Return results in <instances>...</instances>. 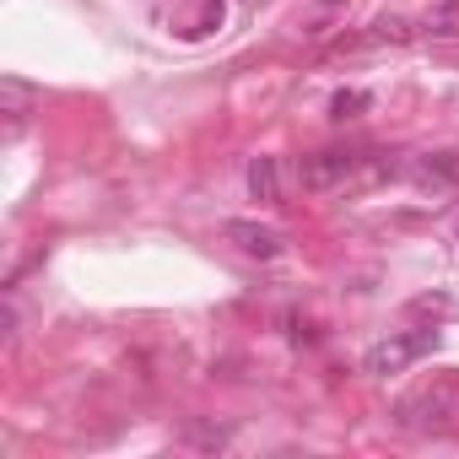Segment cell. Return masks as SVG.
Masks as SVG:
<instances>
[{
    "label": "cell",
    "mask_w": 459,
    "mask_h": 459,
    "mask_svg": "<svg viewBox=\"0 0 459 459\" xmlns=\"http://www.w3.org/2000/svg\"><path fill=\"white\" fill-rule=\"evenodd\" d=\"M437 346V330H400V335H384V341H373L368 346V357H362V368L373 373V378H389V373H405L416 357H427Z\"/></svg>",
    "instance_id": "cell-2"
},
{
    "label": "cell",
    "mask_w": 459,
    "mask_h": 459,
    "mask_svg": "<svg viewBox=\"0 0 459 459\" xmlns=\"http://www.w3.org/2000/svg\"><path fill=\"white\" fill-rule=\"evenodd\" d=\"M427 39H459V0H448V6H432L427 22H421Z\"/></svg>",
    "instance_id": "cell-7"
},
{
    "label": "cell",
    "mask_w": 459,
    "mask_h": 459,
    "mask_svg": "<svg viewBox=\"0 0 459 459\" xmlns=\"http://www.w3.org/2000/svg\"><path fill=\"white\" fill-rule=\"evenodd\" d=\"M411 33H416V28H411L405 17H378V22H373V39H378V44H384V39H389V44H405Z\"/></svg>",
    "instance_id": "cell-9"
},
{
    "label": "cell",
    "mask_w": 459,
    "mask_h": 459,
    "mask_svg": "<svg viewBox=\"0 0 459 459\" xmlns=\"http://www.w3.org/2000/svg\"><path fill=\"white\" fill-rule=\"evenodd\" d=\"M416 178H421L427 189H459V152H432V157H421Z\"/></svg>",
    "instance_id": "cell-4"
},
{
    "label": "cell",
    "mask_w": 459,
    "mask_h": 459,
    "mask_svg": "<svg viewBox=\"0 0 459 459\" xmlns=\"http://www.w3.org/2000/svg\"><path fill=\"white\" fill-rule=\"evenodd\" d=\"M221 233H227V244H238L249 260H276L287 249V238L276 233V227H260V221H227Z\"/></svg>",
    "instance_id": "cell-3"
},
{
    "label": "cell",
    "mask_w": 459,
    "mask_h": 459,
    "mask_svg": "<svg viewBox=\"0 0 459 459\" xmlns=\"http://www.w3.org/2000/svg\"><path fill=\"white\" fill-rule=\"evenodd\" d=\"M249 195L265 200V205H281V168H276V157H255L249 162Z\"/></svg>",
    "instance_id": "cell-5"
},
{
    "label": "cell",
    "mask_w": 459,
    "mask_h": 459,
    "mask_svg": "<svg viewBox=\"0 0 459 459\" xmlns=\"http://www.w3.org/2000/svg\"><path fill=\"white\" fill-rule=\"evenodd\" d=\"M335 17H346V0H319V6L298 12V33H303V39H325Z\"/></svg>",
    "instance_id": "cell-6"
},
{
    "label": "cell",
    "mask_w": 459,
    "mask_h": 459,
    "mask_svg": "<svg viewBox=\"0 0 459 459\" xmlns=\"http://www.w3.org/2000/svg\"><path fill=\"white\" fill-rule=\"evenodd\" d=\"M0 98H6V114H12V130L28 119V103H33V87L28 82H17V76H6L0 82Z\"/></svg>",
    "instance_id": "cell-8"
},
{
    "label": "cell",
    "mask_w": 459,
    "mask_h": 459,
    "mask_svg": "<svg viewBox=\"0 0 459 459\" xmlns=\"http://www.w3.org/2000/svg\"><path fill=\"white\" fill-rule=\"evenodd\" d=\"M357 108H368V92H341L335 98V119H351Z\"/></svg>",
    "instance_id": "cell-10"
},
{
    "label": "cell",
    "mask_w": 459,
    "mask_h": 459,
    "mask_svg": "<svg viewBox=\"0 0 459 459\" xmlns=\"http://www.w3.org/2000/svg\"><path fill=\"white\" fill-rule=\"evenodd\" d=\"M357 173H400V162H373L368 152H308L298 162L303 189H335V184H351Z\"/></svg>",
    "instance_id": "cell-1"
}]
</instances>
